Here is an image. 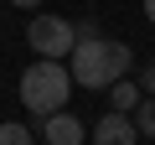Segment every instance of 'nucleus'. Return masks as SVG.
<instances>
[{
	"instance_id": "obj_5",
	"label": "nucleus",
	"mask_w": 155,
	"mask_h": 145,
	"mask_svg": "<svg viewBox=\"0 0 155 145\" xmlns=\"http://www.w3.org/2000/svg\"><path fill=\"white\" fill-rule=\"evenodd\" d=\"M41 140L47 145H83V119L67 114V109H57V114L41 119Z\"/></svg>"
},
{
	"instance_id": "obj_4",
	"label": "nucleus",
	"mask_w": 155,
	"mask_h": 145,
	"mask_svg": "<svg viewBox=\"0 0 155 145\" xmlns=\"http://www.w3.org/2000/svg\"><path fill=\"white\" fill-rule=\"evenodd\" d=\"M134 140H140V130H134V119L124 109H109L93 124V145H134Z\"/></svg>"
},
{
	"instance_id": "obj_10",
	"label": "nucleus",
	"mask_w": 155,
	"mask_h": 145,
	"mask_svg": "<svg viewBox=\"0 0 155 145\" xmlns=\"http://www.w3.org/2000/svg\"><path fill=\"white\" fill-rule=\"evenodd\" d=\"M72 31H78V42H83V36H98V21H72Z\"/></svg>"
},
{
	"instance_id": "obj_8",
	"label": "nucleus",
	"mask_w": 155,
	"mask_h": 145,
	"mask_svg": "<svg viewBox=\"0 0 155 145\" xmlns=\"http://www.w3.org/2000/svg\"><path fill=\"white\" fill-rule=\"evenodd\" d=\"M0 145H31V130L26 124H0Z\"/></svg>"
},
{
	"instance_id": "obj_11",
	"label": "nucleus",
	"mask_w": 155,
	"mask_h": 145,
	"mask_svg": "<svg viewBox=\"0 0 155 145\" xmlns=\"http://www.w3.org/2000/svg\"><path fill=\"white\" fill-rule=\"evenodd\" d=\"M145 16H150V21H155V0H145Z\"/></svg>"
},
{
	"instance_id": "obj_6",
	"label": "nucleus",
	"mask_w": 155,
	"mask_h": 145,
	"mask_svg": "<svg viewBox=\"0 0 155 145\" xmlns=\"http://www.w3.org/2000/svg\"><path fill=\"white\" fill-rule=\"evenodd\" d=\"M109 99H114V109H134L145 93H140V83H134V78H119V83H109Z\"/></svg>"
},
{
	"instance_id": "obj_9",
	"label": "nucleus",
	"mask_w": 155,
	"mask_h": 145,
	"mask_svg": "<svg viewBox=\"0 0 155 145\" xmlns=\"http://www.w3.org/2000/svg\"><path fill=\"white\" fill-rule=\"evenodd\" d=\"M140 93H155V62L140 67Z\"/></svg>"
},
{
	"instance_id": "obj_1",
	"label": "nucleus",
	"mask_w": 155,
	"mask_h": 145,
	"mask_svg": "<svg viewBox=\"0 0 155 145\" xmlns=\"http://www.w3.org/2000/svg\"><path fill=\"white\" fill-rule=\"evenodd\" d=\"M67 72H72V88H109L134 72V52L109 36H83L67 52Z\"/></svg>"
},
{
	"instance_id": "obj_12",
	"label": "nucleus",
	"mask_w": 155,
	"mask_h": 145,
	"mask_svg": "<svg viewBox=\"0 0 155 145\" xmlns=\"http://www.w3.org/2000/svg\"><path fill=\"white\" fill-rule=\"evenodd\" d=\"M11 5H41V0H11Z\"/></svg>"
},
{
	"instance_id": "obj_7",
	"label": "nucleus",
	"mask_w": 155,
	"mask_h": 145,
	"mask_svg": "<svg viewBox=\"0 0 155 145\" xmlns=\"http://www.w3.org/2000/svg\"><path fill=\"white\" fill-rule=\"evenodd\" d=\"M134 130H140V135H150V140H155V93H145V99H140V104H134Z\"/></svg>"
},
{
	"instance_id": "obj_2",
	"label": "nucleus",
	"mask_w": 155,
	"mask_h": 145,
	"mask_svg": "<svg viewBox=\"0 0 155 145\" xmlns=\"http://www.w3.org/2000/svg\"><path fill=\"white\" fill-rule=\"evenodd\" d=\"M67 93H72V72H67V62H57V57H36L26 72H21V104L31 109V114H57V109H67Z\"/></svg>"
},
{
	"instance_id": "obj_3",
	"label": "nucleus",
	"mask_w": 155,
	"mask_h": 145,
	"mask_svg": "<svg viewBox=\"0 0 155 145\" xmlns=\"http://www.w3.org/2000/svg\"><path fill=\"white\" fill-rule=\"evenodd\" d=\"M26 42H31V52L36 57H67L72 52V42H78V31H72V21H62V16H36L31 26H26Z\"/></svg>"
}]
</instances>
